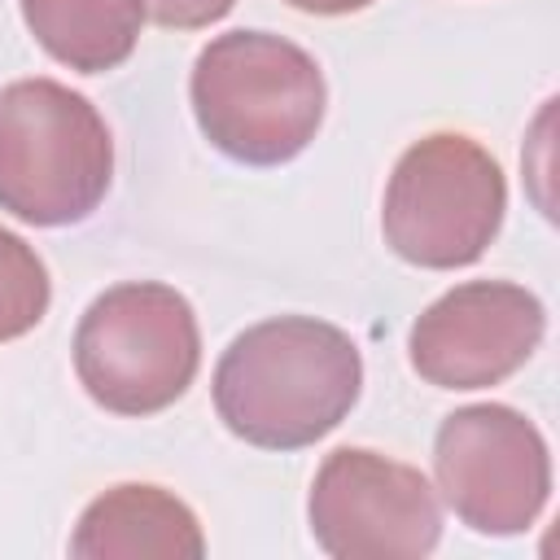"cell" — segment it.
Wrapping results in <instances>:
<instances>
[{"label":"cell","mask_w":560,"mask_h":560,"mask_svg":"<svg viewBox=\"0 0 560 560\" xmlns=\"http://www.w3.org/2000/svg\"><path fill=\"white\" fill-rule=\"evenodd\" d=\"M363 389V354L328 319L276 315L219 354L214 411L249 446L302 451L332 433Z\"/></svg>","instance_id":"obj_1"},{"label":"cell","mask_w":560,"mask_h":560,"mask_svg":"<svg viewBox=\"0 0 560 560\" xmlns=\"http://www.w3.org/2000/svg\"><path fill=\"white\" fill-rule=\"evenodd\" d=\"M201 136L232 162L280 166L298 158L324 122L319 61L271 31L214 35L188 79Z\"/></svg>","instance_id":"obj_2"},{"label":"cell","mask_w":560,"mask_h":560,"mask_svg":"<svg viewBox=\"0 0 560 560\" xmlns=\"http://www.w3.org/2000/svg\"><path fill=\"white\" fill-rule=\"evenodd\" d=\"M114 140L83 92L57 79L0 88V210L35 228L88 219L109 192Z\"/></svg>","instance_id":"obj_3"},{"label":"cell","mask_w":560,"mask_h":560,"mask_svg":"<svg viewBox=\"0 0 560 560\" xmlns=\"http://www.w3.org/2000/svg\"><path fill=\"white\" fill-rule=\"evenodd\" d=\"M201 332L192 302L158 280L105 289L74 328V372L92 402L114 416L166 411L192 385Z\"/></svg>","instance_id":"obj_4"},{"label":"cell","mask_w":560,"mask_h":560,"mask_svg":"<svg viewBox=\"0 0 560 560\" xmlns=\"http://www.w3.org/2000/svg\"><path fill=\"white\" fill-rule=\"evenodd\" d=\"M508 179L499 162L464 131L416 140L385 184V245L429 271L477 262L503 228Z\"/></svg>","instance_id":"obj_5"},{"label":"cell","mask_w":560,"mask_h":560,"mask_svg":"<svg viewBox=\"0 0 560 560\" xmlns=\"http://www.w3.org/2000/svg\"><path fill=\"white\" fill-rule=\"evenodd\" d=\"M433 472L451 512L477 534H525L551 494V455L529 416L503 402L451 411L433 438Z\"/></svg>","instance_id":"obj_6"},{"label":"cell","mask_w":560,"mask_h":560,"mask_svg":"<svg viewBox=\"0 0 560 560\" xmlns=\"http://www.w3.org/2000/svg\"><path fill=\"white\" fill-rule=\"evenodd\" d=\"M315 542L337 560H416L442 538V503L429 477L368 446H337L306 499Z\"/></svg>","instance_id":"obj_7"},{"label":"cell","mask_w":560,"mask_h":560,"mask_svg":"<svg viewBox=\"0 0 560 560\" xmlns=\"http://www.w3.org/2000/svg\"><path fill=\"white\" fill-rule=\"evenodd\" d=\"M547 332L542 302L512 280L446 289L411 324V368L438 389H490L521 372Z\"/></svg>","instance_id":"obj_8"},{"label":"cell","mask_w":560,"mask_h":560,"mask_svg":"<svg viewBox=\"0 0 560 560\" xmlns=\"http://www.w3.org/2000/svg\"><path fill=\"white\" fill-rule=\"evenodd\" d=\"M74 560H201L206 538L184 499H175L162 486H114L96 494L74 534H70Z\"/></svg>","instance_id":"obj_9"},{"label":"cell","mask_w":560,"mask_h":560,"mask_svg":"<svg viewBox=\"0 0 560 560\" xmlns=\"http://www.w3.org/2000/svg\"><path fill=\"white\" fill-rule=\"evenodd\" d=\"M22 18L52 61L101 74L136 52L149 13L144 0H22Z\"/></svg>","instance_id":"obj_10"},{"label":"cell","mask_w":560,"mask_h":560,"mask_svg":"<svg viewBox=\"0 0 560 560\" xmlns=\"http://www.w3.org/2000/svg\"><path fill=\"white\" fill-rule=\"evenodd\" d=\"M52 302V280L44 258L9 228H0V341L26 337Z\"/></svg>","instance_id":"obj_11"},{"label":"cell","mask_w":560,"mask_h":560,"mask_svg":"<svg viewBox=\"0 0 560 560\" xmlns=\"http://www.w3.org/2000/svg\"><path fill=\"white\" fill-rule=\"evenodd\" d=\"M236 0H144V13L166 31H197L232 13Z\"/></svg>","instance_id":"obj_12"},{"label":"cell","mask_w":560,"mask_h":560,"mask_svg":"<svg viewBox=\"0 0 560 560\" xmlns=\"http://www.w3.org/2000/svg\"><path fill=\"white\" fill-rule=\"evenodd\" d=\"M302 13H319V18H337V13H354V9H368L372 0H284Z\"/></svg>","instance_id":"obj_13"}]
</instances>
